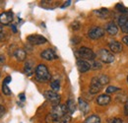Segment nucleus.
<instances>
[{
    "label": "nucleus",
    "mask_w": 128,
    "mask_h": 123,
    "mask_svg": "<svg viewBox=\"0 0 128 123\" xmlns=\"http://www.w3.org/2000/svg\"><path fill=\"white\" fill-rule=\"evenodd\" d=\"M122 42H123L125 46H128V36H125L122 38Z\"/></svg>",
    "instance_id": "72a5a7b5"
},
{
    "label": "nucleus",
    "mask_w": 128,
    "mask_h": 123,
    "mask_svg": "<svg viewBox=\"0 0 128 123\" xmlns=\"http://www.w3.org/2000/svg\"><path fill=\"white\" fill-rule=\"evenodd\" d=\"M80 40H81V38H73V40H72L73 44H79Z\"/></svg>",
    "instance_id": "e433bc0d"
},
{
    "label": "nucleus",
    "mask_w": 128,
    "mask_h": 123,
    "mask_svg": "<svg viewBox=\"0 0 128 123\" xmlns=\"http://www.w3.org/2000/svg\"><path fill=\"white\" fill-rule=\"evenodd\" d=\"M2 92L4 94H7V96H9V94H11V90L8 88V85H6V84H2Z\"/></svg>",
    "instance_id": "cd10ccee"
},
{
    "label": "nucleus",
    "mask_w": 128,
    "mask_h": 123,
    "mask_svg": "<svg viewBox=\"0 0 128 123\" xmlns=\"http://www.w3.org/2000/svg\"><path fill=\"white\" fill-rule=\"evenodd\" d=\"M27 40L31 44H36V46H40V44H44L48 42V40L40 34H31L27 38Z\"/></svg>",
    "instance_id": "0eeeda50"
},
{
    "label": "nucleus",
    "mask_w": 128,
    "mask_h": 123,
    "mask_svg": "<svg viewBox=\"0 0 128 123\" xmlns=\"http://www.w3.org/2000/svg\"><path fill=\"white\" fill-rule=\"evenodd\" d=\"M44 98L48 100V102H50L54 106H58L59 102H60V96L56 92H53V91L44 92Z\"/></svg>",
    "instance_id": "423d86ee"
},
{
    "label": "nucleus",
    "mask_w": 128,
    "mask_h": 123,
    "mask_svg": "<svg viewBox=\"0 0 128 123\" xmlns=\"http://www.w3.org/2000/svg\"><path fill=\"white\" fill-rule=\"evenodd\" d=\"M118 25L123 32L128 34V14H123L118 19Z\"/></svg>",
    "instance_id": "9b49d317"
},
{
    "label": "nucleus",
    "mask_w": 128,
    "mask_h": 123,
    "mask_svg": "<svg viewBox=\"0 0 128 123\" xmlns=\"http://www.w3.org/2000/svg\"><path fill=\"white\" fill-rule=\"evenodd\" d=\"M115 8H116L120 13H122V15H123V14H127L128 9L122 4V3H118V4L115 6Z\"/></svg>",
    "instance_id": "5701e85b"
},
{
    "label": "nucleus",
    "mask_w": 128,
    "mask_h": 123,
    "mask_svg": "<svg viewBox=\"0 0 128 123\" xmlns=\"http://www.w3.org/2000/svg\"><path fill=\"white\" fill-rule=\"evenodd\" d=\"M110 100H112V98L108 96V94H100V96H98V98H96V102H98V106H108L110 102Z\"/></svg>",
    "instance_id": "4468645a"
},
{
    "label": "nucleus",
    "mask_w": 128,
    "mask_h": 123,
    "mask_svg": "<svg viewBox=\"0 0 128 123\" xmlns=\"http://www.w3.org/2000/svg\"><path fill=\"white\" fill-rule=\"evenodd\" d=\"M76 55L79 58H83V60H95V57H96L95 52L91 48L86 46L79 48L78 51L76 52Z\"/></svg>",
    "instance_id": "7ed1b4c3"
},
{
    "label": "nucleus",
    "mask_w": 128,
    "mask_h": 123,
    "mask_svg": "<svg viewBox=\"0 0 128 123\" xmlns=\"http://www.w3.org/2000/svg\"><path fill=\"white\" fill-rule=\"evenodd\" d=\"M95 14L96 16H98L100 18H102V19H106L108 17V10L106 8H102L100 10L95 11Z\"/></svg>",
    "instance_id": "aec40b11"
},
{
    "label": "nucleus",
    "mask_w": 128,
    "mask_h": 123,
    "mask_svg": "<svg viewBox=\"0 0 128 123\" xmlns=\"http://www.w3.org/2000/svg\"><path fill=\"white\" fill-rule=\"evenodd\" d=\"M108 123H122V120L120 119V118H112V119H110V121Z\"/></svg>",
    "instance_id": "c756f323"
},
{
    "label": "nucleus",
    "mask_w": 128,
    "mask_h": 123,
    "mask_svg": "<svg viewBox=\"0 0 128 123\" xmlns=\"http://www.w3.org/2000/svg\"><path fill=\"white\" fill-rule=\"evenodd\" d=\"M77 68L81 73H85L87 71H89L91 69V64L87 60H83V59H78L77 60Z\"/></svg>",
    "instance_id": "f8f14e48"
},
{
    "label": "nucleus",
    "mask_w": 128,
    "mask_h": 123,
    "mask_svg": "<svg viewBox=\"0 0 128 123\" xmlns=\"http://www.w3.org/2000/svg\"><path fill=\"white\" fill-rule=\"evenodd\" d=\"M84 123H100V118L98 115H91L85 120Z\"/></svg>",
    "instance_id": "412c9836"
},
{
    "label": "nucleus",
    "mask_w": 128,
    "mask_h": 123,
    "mask_svg": "<svg viewBox=\"0 0 128 123\" xmlns=\"http://www.w3.org/2000/svg\"><path fill=\"white\" fill-rule=\"evenodd\" d=\"M4 61H5V57H4V55H3V54H0V65L3 64Z\"/></svg>",
    "instance_id": "f704fd0d"
},
{
    "label": "nucleus",
    "mask_w": 128,
    "mask_h": 123,
    "mask_svg": "<svg viewBox=\"0 0 128 123\" xmlns=\"http://www.w3.org/2000/svg\"><path fill=\"white\" fill-rule=\"evenodd\" d=\"M106 32H108L110 36H115V34L118 32V27L116 26L115 23L110 22V23L106 26Z\"/></svg>",
    "instance_id": "2eb2a0df"
},
{
    "label": "nucleus",
    "mask_w": 128,
    "mask_h": 123,
    "mask_svg": "<svg viewBox=\"0 0 128 123\" xmlns=\"http://www.w3.org/2000/svg\"><path fill=\"white\" fill-rule=\"evenodd\" d=\"M14 56L16 57V59L18 61H24L26 59V57H27V53H26V51L24 49L18 48L14 52Z\"/></svg>",
    "instance_id": "a211bd4d"
},
{
    "label": "nucleus",
    "mask_w": 128,
    "mask_h": 123,
    "mask_svg": "<svg viewBox=\"0 0 128 123\" xmlns=\"http://www.w3.org/2000/svg\"><path fill=\"white\" fill-rule=\"evenodd\" d=\"M108 46H110V50L114 53H119L122 50V44L120 42H115V40L110 42Z\"/></svg>",
    "instance_id": "f3484780"
},
{
    "label": "nucleus",
    "mask_w": 128,
    "mask_h": 123,
    "mask_svg": "<svg viewBox=\"0 0 128 123\" xmlns=\"http://www.w3.org/2000/svg\"><path fill=\"white\" fill-rule=\"evenodd\" d=\"M70 121H71V115L66 114L58 121V123H70Z\"/></svg>",
    "instance_id": "c85d7f7f"
},
{
    "label": "nucleus",
    "mask_w": 128,
    "mask_h": 123,
    "mask_svg": "<svg viewBox=\"0 0 128 123\" xmlns=\"http://www.w3.org/2000/svg\"><path fill=\"white\" fill-rule=\"evenodd\" d=\"M67 111H68V109H67L66 106H64V104H58V106H56L53 108L52 111L48 115L46 120H48V122H50V121H52V122L59 121L64 115L67 114Z\"/></svg>",
    "instance_id": "f257e3e1"
},
{
    "label": "nucleus",
    "mask_w": 128,
    "mask_h": 123,
    "mask_svg": "<svg viewBox=\"0 0 128 123\" xmlns=\"http://www.w3.org/2000/svg\"><path fill=\"white\" fill-rule=\"evenodd\" d=\"M98 80H100V84L104 86V85H106V84H108V81H110V78L108 77L106 75H100V76H98Z\"/></svg>",
    "instance_id": "b1692460"
},
{
    "label": "nucleus",
    "mask_w": 128,
    "mask_h": 123,
    "mask_svg": "<svg viewBox=\"0 0 128 123\" xmlns=\"http://www.w3.org/2000/svg\"><path fill=\"white\" fill-rule=\"evenodd\" d=\"M78 104H79V108H80V110L82 111V113H83V114L88 113V111H89V109H90L89 104H88L85 100H83L82 98H79Z\"/></svg>",
    "instance_id": "dca6fc26"
},
{
    "label": "nucleus",
    "mask_w": 128,
    "mask_h": 123,
    "mask_svg": "<svg viewBox=\"0 0 128 123\" xmlns=\"http://www.w3.org/2000/svg\"><path fill=\"white\" fill-rule=\"evenodd\" d=\"M66 106H67L68 111H69L71 114L75 112V110H76V104H75L74 100H72V98L68 100H67V104H66Z\"/></svg>",
    "instance_id": "6ab92c4d"
},
{
    "label": "nucleus",
    "mask_w": 128,
    "mask_h": 123,
    "mask_svg": "<svg viewBox=\"0 0 128 123\" xmlns=\"http://www.w3.org/2000/svg\"><path fill=\"white\" fill-rule=\"evenodd\" d=\"M5 111H6V110H5L4 106L0 104V118H1V117H2L4 114H5Z\"/></svg>",
    "instance_id": "7c9ffc66"
},
{
    "label": "nucleus",
    "mask_w": 128,
    "mask_h": 123,
    "mask_svg": "<svg viewBox=\"0 0 128 123\" xmlns=\"http://www.w3.org/2000/svg\"><path fill=\"white\" fill-rule=\"evenodd\" d=\"M98 56L100 60L102 61L104 63H112L114 60V55L110 50H108L106 48L100 49L98 52Z\"/></svg>",
    "instance_id": "20e7f679"
},
{
    "label": "nucleus",
    "mask_w": 128,
    "mask_h": 123,
    "mask_svg": "<svg viewBox=\"0 0 128 123\" xmlns=\"http://www.w3.org/2000/svg\"><path fill=\"white\" fill-rule=\"evenodd\" d=\"M124 114L128 116V100H126V102L124 104Z\"/></svg>",
    "instance_id": "473e14b6"
},
{
    "label": "nucleus",
    "mask_w": 128,
    "mask_h": 123,
    "mask_svg": "<svg viewBox=\"0 0 128 123\" xmlns=\"http://www.w3.org/2000/svg\"><path fill=\"white\" fill-rule=\"evenodd\" d=\"M127 82H128V77H127Z\"/></svg>",
    "instance_id": "79ce46f5"
},
{
    "label": "nucleus",
    "mask_w": 128,
    "mask_h": 123,
    "mask_svg": "<svg viewBox=\"0 0 128 123\" xmlns=\"http://www.w3.org/2000/svg\"><path fill=\"white\" fill-rule=\"evenodd\" d=\"M120 89L119 88H117V87H114V86H108V88H106V94H112V92H117V91H119Z\"/></svg>",
    "instance_id": "393cba45"
},
{
    "label": "nucleus",
    "mask_w": 128,
    "mask_h": 123,
    "mask_svg": "<svg viewBox=\"0 0 128 123\" xmlns=\"http://www.w3.org/2000/svg\"><path fill=\"white\" fill-rule=\"evenodd\" d=\"M24 72L26 75L28 76H32L34 74V72H36V69H34V63L32 60H28V61L25 63V66H24Z\"/></svg>",
    "instance_id": "ddd939ff"
},
{
    "label": "nucleus",
    "mask_w": 128,
    "mask_h": 123,
    "mask_svg": "<svg viewBox=\"0 0 128 123\" xmlns=\"http://www.w3.org/2000/svg\"><path fill=\"white\" fill-rule=\"evenodd\" d=\"M2 31H3V28L0 26V32H2Z\"/></svg>",
    "instance_id": "a19ab883"
},
{
    "label": "nucleus",
    "mask_w": 128,
    "mask_h": 123,
    "mask_svg": "<svg viewBox=\"0 0 128 123\" xmlns=\"http://www.w3.org/2000/svg\"><path fill=\"white\" fill-rule=\"evenodd\" d=\"M50 87H51V89H52L53 92H58L59 89H60V83H59V81H57V80L51 81Z\"/></svg>",
    "instance_id": "4be33fe9"
},
{
    "label": "nucleus",
    "mask_w": 128,
    "mask_h": 123,
    "mask_svg": "<svg viewBox=\"0 0 128 123\" xmlns=\"http://www.w3.org/2000/svg\"><path fill=\"white\" fill-rule=\"evenodd\" d=\"M70 4H71V1H66V2H65V4H64V5H62V8H65V7L69 6Z\"/></svg>",
    "instance_id": "4c0bfd02"
},
{
    "label": "nucleus",
    "mask_w": 128,
    "mask_h": 123,
    "mask_svg": "<svg viewBox=\"0 0 128 123\" xmlns=\"http://www.w3.org/2000/svg\"><path fill=\"white\" fill-rule=\"evenodd\" d=\"M11 81H12V78L10 77V76H7V77L4 79L3 83H4V84H6V85H8V84H9V83H10Z\"/></svg>",
    "instance_id": "2f4dec72"
},
{
    "label": "nucleus",
    "mask_w": 128,
    "mask_h": 123,
    "mask_svg": "<svg viewBox=\"0 0 128 123\" xmlns=\"http://www.w3.org/2000/svg\"><path fill=\"white\" fill-rule=\"evenodd\" d=\"M104 36V30L100 27H93L88 32V36L92 40H98Z\"/></svg>",
    "instance_id": "39448f33"
},
{
    "label": "nucleus",
    "mask_w": 128,
    "mask_h": 123,
    "mask_svg": "<svg viewBox=\"0 0 128 123\" xmlns=\"http://www.w3.org/2000/svg\"><path fill=\"white\" fill-rule=\"evenodd\" d=\"M40 57L44 60H53V59H56L57 58V55L55 54L54 50L53 49H50V48H48V49H44L42 53H40Z\"/></svg>",
    "instance_id": "9d476101"
},
{
    "label": "nucleus",
    "mask_w": 128,
    "mask_h": 123,
    "mask_svg": "<svg viewBox=\"0 0 128 123\" xmlns=\"http://www.w3.org/2000/svg\"><path fill=\"white\" fill-rule=\"evenodd\" d=\"M91 68L94 69V70H98L102 68V64L100 61H96V60H93V63L91 65Z\"/></svg>",
    "instance_id": "a878e982"
},
{
    "label": "nucleus",
    "mask_w": 128,
    "mask_h": 123,
    "mask_svg": "<svg viewBox=\"0 0 128 123\" xmlns=\"http://www.w3.org/2000/svg\"><path fill=\"white\" fill-rule=\"evenodd\" d=\"M80 28H81V24L78 21H74V22L71 24V29H72L73 31H78V30H80Z\"/></svg>",
    "instance_id": "bb28decb"
},
{
    "label": "nucleus",
    "mask_w": 128,
    "mask_h": 123,
    "mask_svg": "<svg viewBox=\"0 0 128 123\" xmlns=\"http://www.w3.org/2000/svg\"><path fill=\"white\" fill-rule=\"evenodd\" d=\"M19 98H20V100H23V102H24V100H25V94H24V92L20 94H19Z\"/></svg>",
    "instance_id": "c9c22d12"
},
{
    "label": "nucleus",
    "mask_w": 128,
    "mask_h": 123,
    "mask_svg": "<svg viewBox=\"0 0 128 123\" xmlns=\"http://www.w3.org/2000/svg\"><path fill=\"white\" fill-rule=\"evenodd\" d=\"M11 29H12L13 32H17V28L15 25H11Z\"/></svg>",
    "instance_id": "58836bf2"
},
{
    "label": "nucleus",
    "mask_w": 128,
    "mask_h": 123,
    "mask_svg": "<svg viewBox=\"0 0 128 123\" xmlns=\"http://www.w3.org/2000/svg\"><path fill=\"white\" fill-rule=\"evenodd\" d=\"M4 38V34L3 32H0V40H2Z\"/></svg>",
    "instance_id": "ea45409f"
},
{
    "label": "nucleus",
    "mask_w": 128,
    "mask_h": 123,
    "mask_svg": "<svg viewBox=\"0 0 128 123\" xmlns=\"http://www.w3.org/2000/svg\"><path fill=\"white\" fill-rule=\"evenodd\" d=\"M36 78L40 83H46L50 80V74L48 71V67L44 64H40L36 68Z\"/></svg>",
    "instance_id": "f03ea898"
},
{
    "label": "nucleus",
    "mask_w": 128,
    "mask_h": 123,
    "mask_svg": "<svg viewBox=\"0 0 128 123\" xmlns=\"http://www.w3.org/2000/svg\"><path fill=\"white\" fill-rule=\"evenodd\" d=\"M102 85L100 84L98 78L94 77L92 80H91V84H90V92H91L92 94H98V92L102 90Z\"/></svg>",
    "instance_id": "6e6552de"
},
{
    "label": "nucleus",
    "mask_w": 128,
    "mask_h": 123,
    "mask_svg": "<svg viewBox=\"0 0 128 123\" xmlns=\"http://www.w3.org/2000/svg\"><path fill=\"white\" fill-rule=\"evenodd\" d=\"M13 17H14V14L11 11L1 13L0 14V24L4 25V26L11 24V22L13 21Z\"/></svg>",
    "instance_id": "1a4fd4ad"
}]
</instances>
